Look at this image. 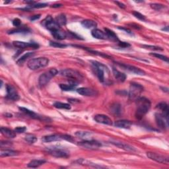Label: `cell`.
I'll use <instances>...</instances> for the list:
<instances>
[{"instance_id": "26", "label": "cell", "mask_w": 169, "mask_h": 169, "mask_svg": "<svg viewBox=\"0 0 169 169\" xmlns=\"http://www.w3.org/2000/svg\"><path fill=\"white\" fill-rule=\"evenodd\" d=\"M112 72L113 74L115 75V78L117 81H120V82H124L126 79V75L124 74V73H122L117 70L115 68H113L112 69Z\"/></svg>"}, {"instance_id": "38", "label": "cell", "mask_w": 169, "mask_h": 169, "mask_svg": "<svg viewBox=\"0 0 169 169\" xmlns=\"http://www.w3.org/2000/svg\"><path fill=\"white\" fill-rule=\"evenodd\" d=\"M50 45L54 48H66L67 46L66 44H61V43L56 42H52V41H51V42H50Z\"/></svg>"}, {"instance_id": "24", "label": "cell", "mask_w": 169, "mask_h": 169, "mask_svg": "<svg viewBox=\"0 0 169 169\" xmlns=\"http://www.w3.org/2000/svg\"><path fill=\"white\" fill-rule=\"evenodd\" d=\"M1 132L4 136L7 137L8 138H14L16 136V132L11 129L7 128V127H1Z\"/></svg>"}, {"instance_id": "37", "label": "cell", "mask_w": 169, "mask_h": 169, "mask_svg": "<svg viewBox=\"0 0 169 169\" xmlns=\"http://www.w3.org/2000/svg\"><path fill=\"white\" fill-rule=\"evenodd\" d=\"M112 112H114L116 115H118V114H120L121 112V107L120 105L119 104H115L112 106Z\"/></svg>"}, {"instance_id": "15", "label": "cell", "mask_w": 169, "mask_h": 169, "mask_svg": "<svg viewBox=\"0 0 169 169\" xmlns=\"http://www.w3.org/2000/svg\"><path fill=\"white\" fill-rule=\"evenodd\" d=\"M94 120L99 124L111 126L112 125V121L108 116L104 115H97L95 116Z\"/></svg>"}, {"instance_id": "12", "label": "cell", "mask_w": 169, "mask_h": 169, "mask_svg": "<svg viewBox=\"0 0 169 169\" xmlns=\"http://www.w3.org/2000/svg\"><path fill=\"white\" fill-rule=\"evenodd\" d=\"M155 120L157 126L162 130H166L168 127V120H167L161 113L155 114Z\"/></svg>"}, {"instance_id": "33", "label": "cell", "mask_w": 169, "mask_h": 169, "mask_svg": "<svg viewBox=\"0 0 169 169\" xmlns=\"http://www.w3.org/2000/svg\"><path fill=\"white\" fill-rule=\"evenodd\" d=\"M30 30L27 28H17L9 31V34H15V33H27Z\"/></svg>"}, {"instance_id": "30", "label": "cell", "mask_w": 169, "mask_h": 169, "mask_svg": "<svg viewBox=\"0 0 169 169\" xmlns=\"http://www.w3.org/2000/svg\"><path fill=\"white\" fill-rule=\"evenodd\" d=\"M55 21H56V22L60 26H61L66 25V22H67L66 17V16L64 15H63V14L58 15L56 17V19H55Z\"/></svg>"}, {"instance_id": "21", "label": "cell", "mask_w": 169, "mask_h": 169, "mask_svg": "<svg viewBox=\"0 0 169 169\" xmlns=\"http://www.w3.org/2000/svg\"><path fill=\"white\" fill-rule=\"evenodd\" d=\"M157 108L162 112V115L165 117L166 119L168 120V107L166 103H160L157 105Z\"/></svg>"}, {"instance_id": "39", "label": "cell", "mask_w": 169, "mask_h": 169, "mask_svg": "<svg viewBox=\"0 0 169 169\" xmlns=\"http://www.w3.org/2000/svg\"><path fill=\"white\" fill-rule=\"evenodd\" d=\"M47 6H48V4H46V3H35L33 6H29L28 8L30 10V9H31V8L32 9L33 8L38 9V8H44V7H46Z\"/></svg>"}, {"instance_id": "43", "label": "cell", "mask_w": 169, "mask_h": 169, "mask_svg": "<svg viewBox=\"0 0 169 169\" xmlns=\"http://www.w3.org/2000/svg\"><path fill=\"white\" fill-rule=\"evenodd\" d=\"M26 127H17L15 129V131L16 133L18 134H21V133H23L26 131Z\"/></svg>"}, {"instance_id": "16", "label": "cell", "mask_w": 169, "mask_h": 169, "mask_svg": "<svg viewBox=\"0 0 169 169\" xmlns=\"http://www.w3.org/2000/svg\"><path fill=\"white\" fill-rule=\"evenodd\" d=\"M77 91L79 95L86 96V97H94V96H96L98 94L97 91L96 90L87 87L79 88L77 90Z\"/></svg>"}, {"instance_id": "50", "label": "cell", "mask_w": 169, "mask_h": 169, "mask_svg": "<svg viewBox=\"0 0 169 169\" xmlns=\"http://www.w3.org/2000/svg\"><path fill=\"white\" fill-rule=\"evenodd\" d=\"M62 5H61V4H56V5H54L52 6V7H61Z\"/></svg>"}, {"instance_id": "13", "label": "cell", "mask_w": 169, "mask_h": 169, "mask_svg": "<svg viewBox=\"0 0 169 169\" xmlns=\"http://www.w3.org/2000/svg\"><path fill=\"white\" fill-rule=\"evenodd\" d=\"M6 91H7V97L12 100H18L19 99V95L18 94L17 90L14 87L11 85L7 84L6 85Z\"/></svg>"}, {"instance_id": "8", "label": "cell", "mask_w": 169, "mask_h": 169, "mask_svg": "<svg viewBox=\"0 0 169 169\" xmlns=\"http://www.w3.org/2000/svg\"><path fill=\"white\" fill-rule=\"evenodd\" d=\"M42 25H44L48 30L51 32V33L52 32H54L61 29V26L57 23L55 19H52V17L51 16H48L46 18V19L42 21Z\"/></svg>"}, {"instance_id": "44", "label": "cell", "mask_w": 169, "mask_h": 169, "mask_svg": "<svg viewBox=\"0 0 169 169\" xmlns=\"http://www.w3.org/2000/svg\"><path fill=\"white\" fill-rule=\"evenodd\" d=\"M13 25H14L15 26H20L21 25V21L19 19H18V18H16L13 21Z\"/></svg>"}, {"instance_id": "22", "label": "cell", "mask_w": 169, "mask_h": 169, "mask_svg": "<svg viewBox=\"0 0 169 169\" xmlns=\"http://www.w3.org/2000/svg\"><path fill=\"white\" fill-rule=\"evenodd\" d=\"M132 125V123L129 120H118L115 122V126L119 128H124V129H130V127Z\"/></svg>"}, {"instance_id": "31", "label": "cell", "mask_w": 169, "mask_h": 169, "mask_svg": "<svg viewBox=\"0 0 169 169\" xmlns=\"http://www.w3.org/2000/svg\"><path fill=\"white\" fill-rule=\"evenodd\" d=\"M105 33L107 34V38H110L113 41H118V38L117 35L115 33V32L110 30L108 29H105Z\"/></svg>"}, {"instance_id": "23", "label": "cell", "mask_w": 169, "mask_h": 169, "mask_svg": "<svg viewBox=\"0 0 169 169\" xmlns=\"http://www.w3.org/2000/svg\"><path fill=\"white\" fill-rule=\"evenodd\" d=\"M91 34H92V36L94 38L99 39V40H105L107 39V34L105 33H104L103 31L97 29H95L91 32Z\"/></svg>"}, {"instance_id": "2", "label": "cell", "mask_w": 169, "mask_h": 169, "mask_svg": "<svg viewBox=\"0 0 169 169\" xmlns=\"http://www.w3.org/2000/svg\"><path fill=\"white\" fill-rule=\"evenodd\" d=\"M49 60L46 58L40 57L31 59L27 63V66L32 70H38L40 68L44 67L48 65Z\"/></svg>"}, {"instance_id": "42", "label": "cell", "mask_w": 169, "mask_h": 169, "mask_svg": "<svg viewBox=\"0 0 169 169\" xmlns=\"http://www.w3.org/2000/svg\"><path fill=\"white\" fill-rule=\"evenodd\" d=\"M143 47L146 49L151 50H163L162 48L158 46H150V45H143Z\"/></svg>"}, {"instance_id": "6", "label": "cell", "mask_w": 169, "mask_h": 169, "mask_svg": "<svg viewBox=\"0 0 169 169\" xmlns=\"http://www.w3.org/2000/svg\"><path fill=\"white\" fill-rule=\"evenodd\" d=\"M60 75L63 77H67L71 80H75L77 81H81L83 79V77L79 71L71 69H66L60 71Z\"/></svg>"}, {"instance_id": "11", "label": "cell", "mask_w": 169, "mask_h": 169, "mask_svg": "<svg viewBox=\"0 0 169 169\" xmlns=\"http://www.w3.org/2000/svg\"><path fill=\"white\" fill-rule=\"evenodd\" d=\"M79 145L87 149H97L101 147V143L95 140H85L79 142Z\"/></svg>"}, {"instance_id": "3", "label": "cell", "mask_w": 169, "mask_h": 169, "mask_svg": "<svg viewBox=\"0 0 169 169\" xmlns=\"http://www.w3.org/2000/svg\"><path fill=\"white\" fill-rule=\"evenodd\" d=\"M91 63L96 72V75H97L99 80L103 83L104 81L105 72H109L108 67L97 61H91Z\"/></svg>"}, {"instance_id": "10", "label": "cell", "mask_w": 169, "mask_h": 169, "mask_svg": "<svg viewBox=\"0 0 169 169\" xmlns=\"http://www.w3.org/2000/svg\"><path fill=\"white\" fill-rule=\"evenodd\" d=\"M147 156L150 159L153 160V161H156L157 163L168 164V163H169L168 157L167 156H164V155H162L157 154V153H153V152H147Z\"/></svg>"}, {"instance_id": "35", "label": "cell", "mask_w": 169, "mask_h": 169, "mask_svg": "<svg viewBox=\"0 0 169 169\" xmlns=\"http://www.w3.org/2000/svg\"><path fill=\"white\" fill-rule=\"evenodd\" d=\"M25 139L27 142H29V143H34L36 141H37V138H36L34 135L30 134H26Z\"/></svg>"}, {"instance_id": "9", "label": "cell", "mask_w": 169, "mask_h": 169, "mask_svg": "<svg viewBox=\"0 0 169 169\" xmlns=\"http://www.w3.org/2000/svg\"><path fill=\"white\" fill-rule=\"evenodd\" d=\"M116 64L120 66V67H122L123 70H126L127 71H129L130 73H132V74H134L135 75H141L143 76L145 75V72L139 69L138 67H136L135 66H130V65H126V64H124V63H116Z\"/></svg>"}, {"instance_id": "46", "label": "cell", "mask_w": 169, "mask_h": 169, "mask_svg": "<svg viewBox=\"0 0 169 169\" xmlns=\"http://www.w3.org/2000/svg\"><path fill=\"white\" fill-rule=\"evenodd\" d=\"M40 17V15H34V16H33V17H32L30 18V19L31 21H36V20H37V19H38Z\"/></svg>"}, {"instance_id": "41", "label": "cell", "mask_w": 169, "mask_h": 169, "mask_svg": "<svg viewBox=\"0 0 169 169\" xmlns=\"http://www.w3.org/2000/svg\"><path fill=\"white\" fill-rule=\"evenodd\" d=\"M132 14H133V15L135 16V17L138 18V19H139V20H141V21H145V19H146L145 17L143 15L141 14V13H139V12L134 11L133 13H132Z\"/></svg>"}, {"instance_id": "40", "label": "cell", "mask_w": 169, "mask_h": 169, "mask_svg": "<svg viewBox=\"0 0 169 169\" xmlns=\"http://www.w3.org/2000/svg\"><path fill=\"white\" fill-rule=\"evenodd\" d=\"M150 6H151V7L156 11H160L161 10H162L163 8H164V6L162 5V4H159V3H151Z\"/></svg>"}, {"instance_id": "32", "label": "cell", "mask_w": 169, "mask_h": 169, "mask_svg": "<svg viewBox=\"0 0 169 169\" xmlns=\"http://www.w3.org/2000/svg\"><path fill=\"white\" fill-rule=\"evenodd\" d=\"M54 107L58 109H66V110H70L71 107L69 104L63 103L60 102H56L54 104Z\"/></svg>"}, {"instance_id": "27", "label": "cell", "mask_w": 169, "mask_h": 169, "mask_svg": "<svg viewBox=\"0 0 169 169\" xmlns=\"http://www.w3.org/2000/svg\"><path fill=\"white\" fill-rule=\"evenodd\" d=\"M81 25L86 29H92L95 28L97 25V23L93 20L91 19H86L81 22Z\"/></svg>"}, {"instance_id": "48", "label": "cell", "mask_w": 169, "mask_h": 169, "mask_svg": "<svg viewBox=\"0 0 169 169\" xmlns=\"http://www.w3.org/2000/svg\"><path fill=\"white\" fill-rule=\"evenodd\" d=\"M132 27H134V28H135L136 29H140V27L139 26V25H135V24H131L130 25Z\"/></svg>"}, {"instance_id": "1", "label": "cell", "mask_w": 169, "mask_h": 169, "mask_svg": "<svg viewBox=\"0 0 169 169\" xmlns=\"http://www.w3.org/2000/svg\"><path fill=\"white\" fill-rule=\"evenodd\" d=\"M136 110H135V118L138 120H141L146 115L151 108L150 100L145 97H139L135 100Z\"/></svg>"}, {"instance_id": "47", "label": "cell", "mask_w": 169, "mask_h": 169, "mask_svg": "<svg viewBox=\"0 0 169 169\" xmlns=\"http://www.w3.org/2000/svg\"><path fill=\"white\" fill-rule=\"evenodd\" d=\"M115 3H116V4H118V6H119V7H120V8H122V9H124V8L126 7V6L124 5V3H120V2H115Z\"/></svg>"}, {"instance_id": "4", "label": "cell", "mask_w": 169, "mask_h": 169, "mask_svg": "<svg viewBox=\"0 0 169 169\" xmlns=\"http://www.w3.org/2000/svg\"><path fill=\"white\" fill-rule=\"evenodd\" d=\"M143 91V87L137 83H132L130 85L129 91V99L131 100H135L140 97Z\"/></svg>"}, {"instance_id": "28", "label": "cell", "mask_w": 169, "mask_h": 169, "mask_svg": "<svg viewBox=\"0 0 169 169\" xmlns=\"http://www.w3.org/2000/svg\"><path fill=\"white\" fill-rule=\"evenodd\" d=\"M18 153L15 151H13L10 149H6V150H1V152H0V156L2 157H12L17 155Z\"/></svg>"}, {"instance_id": "25", "label": "cell", "mask_w": 169, "mask_h": 169, "mask_svg": "<svg viewBox=\"0 0 169 169\" xmlns=\"http://www.w3.org/2000/svg\"><path fill=\"white\" fill-rule=\"evenodd\" d=\"M52 34L54 37L58 40H64L67 37V34L65 31H63L61 29H58L56 31L52 32Z\"/></svg>"}, {"instance_id": "29", "label": "cell", "mask_w": 169, "mask_h": 169, "mask_svg": "<svg viewBox=\"0 0 169 169\" xmlns=\"http://www.w3.org/2000/svg\"><path fill=\"white\" fill-rule=\"evenodd\" d=\"M46 163L44 160H33L28 164V167L30 168H37Z\"/></svg>"}, {"instance_id": "36", "label": "cell", "mask_w": 169, "mask_h": 169, "mask_svg": "<svg viewBox=\"0 0 169 169\" xmlns=\"http://www.w3.org/2000/svg\"><path fill=\"white\" fill-rule=\"evenodd\" d=\"M151 55H152L153 56L156 57L157 58L160 59V60H161L164 62H168V58L167 56H164V55L160 54H158V53H151Z\"/></svg>"}, {"instance_id": "17", "label": "cell", "mask_w": 169, "mask_h": 169, "mask_svg": "<svg viewBox=\"0 0 169 169\" xmlns=\"http://www.w3.org/2000/svg\"><path fill=\"white\" fill-rule=\"evenodd\" d=\"M78 85V81L75 80H69V83L68 84H60V87L62 91H72L75 89L76 87Z\"/></svg>"}, {"instance_id": "49", "label": "cell", "mask_w": 169, "mask_h": 169, "mask_svg": "<svg viewBox=\"0 0 169 169\" xmlns=\"http://www.w3.org/2000/svg\"><path fill=\"white\" fill-rule=\"evenodd\" d=\"M119 29H121V30H123L126 31V33H131V31H130L129 29H125V28H120V27H119Z\"/></svg>"}, {"instance_id": "18", "label": "cell", "mask_w": 169, "mask_h": 169, "mask_svg": "<svg viewBox=\"0 0 169 169\" xmlns=\"http://www.w3.org/2000/svg\"><path fill=\"white\" fill-rule=\"evenodd\" d=\"M111 143L115 145L116 147H119L120 149H124L125 151H131V152H135L136 151V149L132 147V146L126 144L125 143H122V142H118V141H111Z\"/></svg>"}, {"instance_id": "51", "label": "cell", "mask_w": 169, "mask_h": 169, "mask_svg": "<svg viewBox=\"0 0 169 169\" xmlns=\"http://www.w3.org/2000/svg\"><path fill=\"white\" fill-rule=\"evenodd\" d=\"M162 30H166L167 32H168V27L167 26L166 28H164V29H163Z\"/></svg>"}, {"instance_id": "34", "label": "cell", "mask_w": 169, "mask_h": 169, "mask_svg": "<svg viewBox=\"0 0 169 169\" xmlns=\"http://www.w3.org/2000/svg\"><path fill=\"white\" fill-rule=\"evenodd\" d=\"M34 55V53L33 52H28V53H26L25 54H24L23 56H22L21 58H19V60H17V63H19V64H21V63H22L23 62H25L27 59H28L29 58H30V56H33Z\"/></svg>"}, {"instance_id": "19", "label": "cell", "mask_w": 169, "mask_h": 169, "mask_svg": "<svg viewBox=\"0 0 169 169\" xmlns=\"http://www.w3.org/2000/svg\"><path fill=\"white\" fill-rule=\"evenodd\" d=\"M19 110L22 112L23 113H25V115L29 116L30 117H31L32 118H34V119H37V120H44L45 119V118L42 117V116H39L38 115H37V114H36L35 112H34L33 111H30V110L27 109L26 108H23V107H19Z\"/></svg>"}, {"instance_id": "7", "label": "cell", "mask_w": 169, "mask_h": 169, "mask_svg": "<svg viewBox=\"0 0 169 169\" xmlns=\"http://www.w3.org/2000/svg\"><path fill=\"white\" fill-rule=\"evenodd\" d=\"M47 151L53 157L57 158H67L70 156L69 152L62 147H52L51 148H48Z\"/></svg>"}, {"instance_id": "5", "label": "cell", "mask_w": 169, "mask_h": 169, "mask_svg": "<svg viewBox=\"0 0 169 169\" xmlns=\"http://www.w3.org/2000/svg\"><path fill=\"white\" fill-rule=\"evenodd\" d=\"M58 74V71L56 69H51L48 71L44 73L43 74L41 75L38 79V84L40 87H42L46 85L51 80L52 77L56 76Z\"/></svg>"}, {"instance_id": "45", "label": "cell", "mask_w": 169, "mask_h": 169, "mask_svg": "<svg viewBox=\"0 0 169 169\" xmlns=\"http://www.w3.org/2000/svg\"><path fill=\"white\" fill-rule=\"evenodd\" d=\"M118 45H119L122 48H127V47L130 46V44L125 42H118Z\"/></svg>"}, {"instance_id": "14", "label": "cell", "mask_w": 169, "mask_h": 169, "mask_svg": "<svg viewBox=\"0 0 169 169\" xmlns=\"http://www.w3.org/2000/svg\"><path fill=\"white\" fill-rule=\"evenodd\" d=\"M13 44L15 47L19 48H38V44L34 42H21V41H14L13 42Z\"/></svg>"}, {"instance_id": "20", "label": "cell", "mask_w": 169, "mask_h": 169, "mask_svg": "<svg viewBox=\"0 0 169 169\" xmlns=\"http://www.w3.org/2000/svg\"><path fill=\"white\" fill-rule=\"evenodd\" d=\"M63 139V135H58V134H53L44 136L42 138V141L44 142L48 143V142H53V141H57Z\"/></svg>"}]
</instances>
